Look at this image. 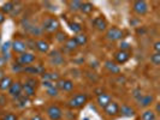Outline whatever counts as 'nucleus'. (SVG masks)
<instances>
[{"label": "nucleus", "instance_id": "12", "mask_svg": "<svg viewBox=\"0 0 160 120\" xmlns=\"http://www.w3.org/2000/svg\"><path fill=\"white\" fill-rule=\"evenodd\" d=\"M42 87L46 89L47 94L52 97H56L59 94V90L56 87V83L53 82H48V80H42Z\"/></svg>", "mask_w": 160, "mask_h": 120}, {"label": "nucleus", "instance_id": "40", "mask_svg": "<svg viewBox=\"0 0 160 120\" xmlns=\"http://www.w3.org/2000/svg\"><path fill=\"white\" fill-rule=\"evenodd\" d=\"M153 49H154V53H160V42L159 41L154 42V45H153Z\"/></svg>", "mask_w": 160, "mask_h": 120}, {"label": "nucleus", "instance_id": "3", "mask_svg": "<svg viewBox=\"0 0 160 120\" xmlns=\"http://www.w3.org/2000/svg\"><path fill=\"white\" fill-rule=\"evenodd\" d=\"M46 114L49 118V120H62V118H63V111L57 104L48 106L47 109H46Z\"/></svg>", "mask_w": 160, "mask_h": 120}, {"label": "nucleus", "instance_id": "5", "mask_svg": "<svg viewBox=\"0 0 160 120\" xmlns=\"http://www.w3.org/2000/svg\"><path fill=\"white\" fill-rule=\"evenodd\" d=\"M36 56L34 55V53L32 52H24L22 54H19L17 58V63L22 66H29L35 61Z\"/></svg>", "mask_w": 160, "mask_h": 120}, {"label": "nucleus", "instance_id": "36", "mask_svg": "<svg viewBox=\"0 0 160 120\" xmlns=\"http://www.w3.org/2000/svg\"><path fill=\"white\" fill-rule=\"evenodd\" d=\"M23 69L24 66L19 65L18 63H15V64L12 65V71L16 72V73H23Z\"/></svg>", "mask_w": 160, "mask_h": 120}, {"label": "nucleus", "instance_id": "4", "mask_svg": "<svg viewBox=\"0 0 160 120\" xmlns=\"http://www.w3.org/2000/svg\"><path fill=\"white\" fill-rule=\"evenodd\" d=\"M124 37V31L118 26H111L106 31V39L110 41H119Z\"/></svg>", "mask_w": 160, "mask_h": 120}, {"label": "nucleus", "instance_id": "18", "mask_svg": "<svg viewBox=\"0 0 160 120\" xmlns=\"http://www.w3.org/2000/svg\"><path fill=\"white\" fill-rule=\"evenodd\" d=\"M104 109H105V113L107 115L114 117V115H117L119 113V104L117 103V102H114V101H111L110 103L105 107Z\"/></svg>", "mask_w": 160, "mask_h": 120}, {"label": "nucleus", "instance_id": "27", "mask_svg": "<svg viewBox=\"0 0 160 120\" xmlns=\"http://www.w3.org/2000/svg\"><path fill=\"white\" fill-rule=\"evenodd\" d=\"M12 83H13L12 78H11L10 76H5L2 79L0 80V90H1V91H6V90H8V88L11 87Z\"/></svg>", "mask_w": 160, "mask_h": 120}, {"label": "nucleus", "instance_id": "28", "mask_svg": "<svg viewBox=\"0 0 160 120\" xmlns=\"http://www.w3.org/2000/svg\"><path fill=\"white\" fill-rule=\"evenodd\" d=\"M80 11L83 12L84 15H89V13H92L94 11V5L92 2H89V1H82Z\"/></svg>", "mask_w": 160, "mask_h": 120}, {"label": "nucleus", "instance_id": "38", "mask_svg": "<svg viewBox=\"0 0 160 120\" xmlns=\"http://www.w3.org/2000/svg\"><path fill=\"white\" fill-rule=\"evenodd\" d=\"M119 50H125V52H131V46L128 42H122L120 43V48Z\"/></svg>", "mask_w": 160, "mask_h": 120}, {"label": "nucleus", "instance_id": "29", "mask_svg": "<svg viewBox=\"0 0 160 120\" xmlns=\"http://www.w3.org/2000/svg\"><path fill=\"white\" fill-rule=\"evenodd\" d=\"M141 120H157V113L152 109H146L141 114Z\"/></svg>", "mask_w": 160, "mask_h": 120}, {"label": "nucleus", "instance_id": "35", "mask_svg": "<svg viewBox=\"0 0 160 120\" xmlns=\"http://www.w3.org/2000/svg\"><path fill=\"white\" fill-rule=\"evenodd\" d=\"M0 120H18V118H17V115L15 113L8 112V113H6V114H4Z\"/></svg>", "mask_w": 160, "mask_h": 120}, {"label": "nucleus", "instance_id": "9", "mask_svg": "<svg viewBox=\"0 0 160 120\" xmlns=\"http://www.w3.org/2000/svg\"><path fill=\"white\" fill-rule=\"evenodd\" d=\"M11 49L15 52V53H18V54H22L24 52H27V43L25 41L19 40V39H16V40L12 41L11 43Z\"/></svg>", "mask_w": 160, "mask_h": 120}, {"label": "nucleus", "instance_id": "17", "mask_svg": "<svg viewBox=\"0 0 160 120\" xmlns=\"http://www.w3.org/2000/svg\"><path fill=\"white\" fill-rule=\"evenodd\" d=\"M153 102H154V96H153L152 94H146V95H142L138 100H137L138 106H140V107H143V108L149 107Z\"/></svg>", "mask_w": 160, "mask_h": 120}, {"label": "nucleus", "instance_id": "32", "mask_svg": "<svg viewBox=\"0 0 160 120\" xmlns=\"http://www.w3.org/2000/svg\"><path fill=\"white\" fill-rule=\"evenodd\" d=\"M56 39H57V41H58V42L64 43L65 41L68 40L69 37H68V35H66L64 31H59V30H58V31L56 32Z\"/></svg>", "mask_w": 160, "mask_h": 120}, {"label": "nucleus", "instance_id": "8", "mask_svg": "<svg viewBox=\"0 0 160 120\" xmlns=\"http://www.w3.org/2000/svg\"><path fill=\"white\" fill-rule=\"evenodd\" d=\"M56 87L58 88L59 91H65V93H70L75 88V84H73V82L70 79H60L57 80L56 82Z\"/></svg>", "mask_w": 160, "mask_h": 120}, {"label": "nucleus", "instance_id": "11", "mask_svg": "<svg viewBox=\"0 0 160 120\" xmlns=\"http://www.w3.org/2000/svg\"><path fill=\"white\" fill-rule=\"evenodd\" d=\"M8 95L11 96L13 100L17 98V97H19V96L22 95V83L21 82H13L12 84H11V87L8 88Z\"/></svg>", "mask_w": 160, "mask_h": 120}, {"label": "nucleus", "instance_id": "37", "mask_svg": "<svg viewBox=\"0 0 160 120\" xmlns=\"http://www.w3.org/2000/svg\"><path fill=\"white\" fill-rule=\"evenodd\" d=\"M25 83L28 84V85H30V87H32V88L36 89V87H38V79H35L34 77H30V78H28V79L25 80Z\"/></svg>", "mask_w": 160, "mask_h": 120}, {"label": "nucleus", "instance_id": "23", "mask_svg": "<svg viewBox=\"0 0 160 120\" xmlns=\"http://www.w3.org/2000/svg\"><path fill=\"white\" fill-rule=\"evenodd\" d=\"M36 94V89L30 87V85H28L27 83H24L22 84V95L25 96V97H28V98H32L34 97Z\"/></svg>", "mask_w": 160, "mask_h": 120}, {"label": "nucleus", "instance_id": "10", "mask_svg": "<svg viewBox=\"0 0 160 120\" xmlns=\"http://www.w3.org/2000/svg\"><path fill=\"white\" fill-rule=\"evenodd\" d=\"M131 56V52H125V50H117L114 53V63L116 64H125Z\"/></svg>", "mask_w": 160, "mask_h": 120}, {"label": "nucleus", "instance_id": "39", "mask_svg": "<svg viewBox=\"0 0 160 120\" xmlns=\"http://www.w3.org/2000/svg\"><path fill=\"white\" fill-rule=\"evenodd\" d=\"M132 96H134V98L137 101V100H138V98L142 96V90H141V89H135V90H134V94H132Z\"/></svg>", "mask_w": 160, "mask_h": 120}, {"label": "nucleus", "instance_id": "19", "mask_svg": "<svg viewBox=\"0 0 160 120\" xmlns=\"http://www.w3.org/2000/svg\"><path fill=\"white\" fill-rule=\"evenodd\" d=\"M35 49L38 52H40V53H47L49 50V43L47 41L42 40V39L36 40L35 41Z\"/></svg>", "mask_w": 160, "mask_h": 120}, {"label": "nucleus", "instance_id": "22", "mask_svg": "<svg viewBox=\"0 0 160 120\" xmlns=\"http://www.w3.org/2000/svg\"><path fill=\"white\" fill-rule=\"evenodd\" d=\"M42 80H48V82H53L56 83L57 80L60 79V74L58 72H43L41 74Z\"/></svg>", "mask_w": 160, "mask_h": 120}, {"label": "nucleus", "instance_id": "42", "mask_svg": "<svg viewBox=\"0 0 160 120\" xmlns=\"http://www.w3.org/2000/svg\"><path fill=\"white\" fill-rule=\"evenodd\" d=\"M5 22V15H2L1 12H0V24H2Z\"/></svg>", "mask_w": 160, "mask_h": 120}, {"label": "nucleus", "instance_id": "16", "mask_svg": "<svg viewBox=\"0 0 160 120\" xmlns=\"http://www.w3.org/2000/svg\"><path fill=\"white\" fill-rule=\"evenodd\" d=\"M111 101H112L111 95H108V94H106V93H100V94H98V96H96V102H98V104H99L101 108H105Z\"/></svg>", "mask_w": 160, "mask_h": 120}, {"label": "nucleus", "instance_id": "14", "mask_svg": "<svg viewBox=\"0 0 160 120\" xmlns=\"http://www.w3.org/2000/svg\"><path fill=\"white\" fill-rule=\"evenodd\" d=\"M45 72L43 67L41 65H29V66H24L23 73H28V74H42Z\"/></svg>", "mask_w": 160, "mask_h": 120}, {"label": "nucleus", "instance_id": "21", "mask_svg": "<svg viewBox=\"0 0 160 120\" xmlns=\"http://www.w3.org/2000/svg\"><path fill=\"white\" fill-rule=\"evenodd\" d=\"M119 113L122 114V117H125V118H131L134 117L136 113H135V109L131 108L128 104H123V106H119Z\"/></svg>", "mask_w": 160, "mask_h": 120}, {"label": "nucleus", "instance_id": "13", "mask_svg": "<svg viewBox=\"0 0 160 120\" xmlns=\"http://www.w3.org/2000/svg\"><path fill=\"white\" fill-rule=\"evenodd\" d=\"M92 24H93V26L95 28L96 30H99V31H105L107 29V21L101 16L95 17L92 21Z\"/></svg>", "mask_w": 160, "mask_h": 120}, {"label": "nucleus", "instance_id": "25", "mask_svg": "<svg viewBox=\"0 0 160 120\" xmlns=\"http://www.w3.org/2000/svg\"><path fill=\"white\" fill-rule=\"evenodd\" d=\"M29 102H30V98H28V97H25L23 95L15 98V106L17 108H24V107H27L29 104Z\"/></svg>", "mask_w": 160, "mask_h": 120}, {"label": "nucleus", "instance_id": "7", "mask_svg": "<svg viewBox=\"0 0 160 120\" xmlns=\"http://www.w3.org/2000/svg\"><path fill=\"white\" fill-rule=\"evenodd\" d=\"M24 30L28 32L30 36H34V37H38V36H41L43 31L41 29V26H38L35 24L30 23L29 21H25V24H24Z\"/></svg>", "mask_w": 160, "mask_h": 120}, {"label": "nucleus", "instance_id": "43", "mask_svg": "<svg viewBox=\"0 0 160 120\" xmlns=\"http://www.w3.org/2000/svg\"><path fill=\"white\" fill-rule=\"evenodd\" d=\"M4 77H5V73H4V71H2V70H1V69H0V80L2 79V78H4Z\"/></svg>", "mask_w": 160, "mask_h": 120}, {"label": "nucleus", "instance_id": "30", "mask_svg": "<svg viewBox=\"0 0 160 120\" xmlns=\"http://www.w3.org/2000/svg\"><path fill=\"white\" fill-rule=\"evenodd\" d=\"M77 47H78V46H77V43L75 42L73 37H70V39H68V40L64 42V48H65V50H68V52H72V50H75Z\"/></svg>", "mask_w": 160, "mask_h": 120}, {"label": "nucleus", "instance_id": "2", "mask_svg": "<svg viewBox=\"0 0 160 120\" xmlns=\"http://www.w3.org/2000/svg\"><path fill=\"white\" fill-rule=\"evenodd\" d=\"M87 101H88V95L80 93V94H76L75 96H72L71 98L68 101V106L71 109H77V108L83 107L84 104L87 103Z\"/></svg>", "mask_w": 160, "mask_h": 120}, {"label": "nucleus", "instance_id": "26", "mask_svg": "<svg viewBox=\"0 0 160 120\" xmlns=\"http://www.w3.org/2000/svg\"><path fill=\"white\" fill-rule=\"evenodd\" d=\"M73 40L77 43V46L81 47V46H84V45L88 42V36H87L86 34H83V32H80V34H76V35H75Z\"/></svg>", "mask_w": 160, "mask_h": 120}, {"label": "nucleus", "instance_id": "41", "mask_svg": "<svg viewBox=\"0 0 160 120\" xmlns=\"http://www.w3.org/2000/svg\"><path fill=\"white\" fill-rule=\"evenodd\" d=\"M30 120H43V119H42V117H41V115L36 114V115H34V117H32Z\"/></svg>", "mask_w": 160, "mask_h": 120}, {"label": "nucleus", "instance_id": "1", "mask_svg": "<svg viewBox=\"0 0 160 120\" xmlns=\"http://www.w3.org/2000/svg\"><path fill=\"white\" fill-rule=\"evenodd\" d=\"M60 28V23L58 21V18L56 17H47L43 19L42 25H41V29L42 31L46 32H57Z\"/></svg>", "mask_w": 160, "mask_h": 120}, {"label": "nucleus", "instance_id": "20", "mask_svg": "<svg viewBox=\"0 0 160 120\" xmlns=\"http://www.w3.org/2000/svg\"><path fill=\"white\" fill-rule=\"evenodd\" d=\"M105 69L110 72V73H112V74H118V73H120L119 65L116 64L114 61H111V60L105 61Z\"/></svg>", "mask_w": 160, "mask_h": 120}, {"label": "nucleus", "instance_id": "33", "mask_svg": "<svg viewBox=\"0 0 160 120\" xmlns=\"http://www.w3.org/2000/svg\"><path fill=\"white\" fill-rule=\"evenodd\" d=\"M81 5H82V1H70L69 2V6H70V10L76 12V11H80Z\"/></svg>", "mask_w": 160, "mask_h": 120}, {"label": "nucleus", "instance_id": "31", "mask_svg": "<svg viewBox=\"0 0 160 120\" xmlns=\"http://www.w3.org/2000/svg\"><path fill=\"white\" fill-rule=\"evenodd\" d=\"M69 26H70V29H71L75 34H80V32H82V25H81L80 23H77V22L69 23Z\"/></svg>", "mask_w": 160, "mask_h": 120}, {"label": "nucleus", "instance_id": "34", "mask_svg": "<svg viewBox=\"0 0 160 120\" xmlns=\"http://www.w3.org/2000/svg\"><path fill=\"white\" fill-rule=\"evenodd\" d=\"M149 59H151V63L154 66H159L160 65V53H153Z\"/></svg>", "mask_w": 160, "mask_h": 120}, {"label": "nucleus", "instance_id": "15", "mask_svg": "<svg viewBox=\"0 0 160 120\" xmlns=\"http://www.w3.org/2000/svg\"><path fill=\"white\" fill-rule=\"evenodd\" d=\"M49 59H51V63L54 66H60L64 64V56L59 50H53L49 55Z\"/></svg>", "mask_w": 160, "mask_h": 120}, {"label": "nucleus", "instance_id": "24", "mask_svg": "<svg viewBox=\"0 0 160 120\" xmlns=\"http://www.w3.org/2000/svg\"><path fill=\"white\" fill-rule=\"evenodd\" d=\"M15 6H16V2L15 1H8V2H5L2 6H1V10H0V12L2 13V15H11L12 12H13V10H15Z\"/></svg>", "mask_w": 160, "mask_h": 120}, {"label": "nucleus", "instance_id": "6", "mask_svg": "<svg viewBox=\"0 0 160 120\" xmlns=\"http://www.w3.org/2000/svg\"><path fill=\"white\" fill-rule=\"evenodd\" d=\"M132 11L138 16H144L148 12V4L143 0H136L132 2Z\"/></svg>", "mask_w": 160, "mask_h": 120}]
</instances>
